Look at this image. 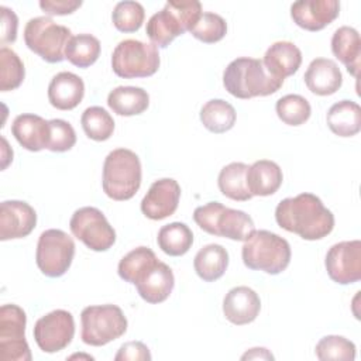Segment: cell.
<instances>
[{
  "mask_svg": "<svg viewBox=\"0 0 361 361\" xmlns=\"http://www.w3.org/2000/svg\"><path fill=\"white\" fill-rule=\"evenodd\" d=\"M275 220L283 230L309 241L320 240L334 228L333 213L320 197L307 192L281 200L275 209Z\"/></svg>",
  "mask_w": 361,
  "mask_h": 361,
  "instance_id": "6da1fadb",
  "label": "cell"
},
{
  "mask_svg": "<svg viewBox=\"0 0 361 361\" xmlns=\"http://www.w3.org/2000/svg\"><path fill=\"white\" fill-rule=\"evenodd\" d=\"M283 80L274 78L264 62L257 58H237L231 61L223 73L226 90L237 99L269 96L278 92Z\"/></svg>",
  "mask_w": 361,
  "mask_h": 361,
  "instance_id": "7a4b0ae2",
  "label": "cell"
},
{
  "mask_svg": "<svg viewBox=\"0 0 361 361\" xmlns=\"http://www.w3.org/2000/svg\"><path fill=\"white\" fill-rule=\"evenodd\" d=\"M289 243L268 230H254L244 241L241 257L247 268L278 275L285 271L290 262Z\"/></svg>",
  "mask_w": 361,
  "mask_h": 361,
  "instance_id": "3957f363",
  "label": "cell"
},
{
  "mask_svg": "<svg viewBox=\"0 0 361 361\" xmlns=\"http://www.w3.org/2000/svg\"><path fill=\"white\" fill-rule=\"evenodd\" d=\"M200 16V1H168L161 11L151 16L145 31L154 45L166 48L176 37L190 32Z\"/></svg>",
  "mask_w": 361,
  "mask_h": 361,
  "instance_id": "277c9868",
  "label": "cell"
},
{
  "mask_svg": "<svg viewBox=\"0 0 361 361\" xmlns=\"http://www.w3.org/2000/svg\"><path fill=\"white\" fill-rule=\"evenodd\" d=\"M103 192L113 200L131 199L141 186V162L138 155L127 148L107 154L103 164Z\"/></svg>",
  "mask_w": 361,
  "mask_h": 361,
  "instance_id": "5b68a950",
  "label": "cell"
},
{
  "mask_svg": "<svg viewBox=\"0 0 361 361\" xmlns=\"http://www.w3.org/2000/svg\"><path fill=\"white\" fill-rule=\"evenodd\" d=\"M193 220L203 231L234 241H245L255 230L252 219L245 212L226 207L220 202L196 207Z\"/></svg>",
  "mask_w": 361,
  "mask_h": 361,
  "instance_id": "8992f818",
  "label": "cell"
},
{
  "mask_svg": "<svg viewBox=\"0 0 361 361\" xmlns=\"http://www.w3.org/2000/svg\"><path fill=\"white\" fill-rule=\"evenodd\" d=\"M80 338L87 345L100 347L127 331V319L117 305L87 306L80 313Z\"/></svg>",
  "mask_w": 361,
  "mask_h": 361,
  "instance_id": "52a82bcc",
  "label": "cell"
},
{
  "mask_svg": "<svg viewBox=\"0 0 361 361\" xmlns=\"http://www.w3.org/2000/svg\"><path fill=\"white\" fill-rule=\"evenodd\" d=\"M71 34L68 27L42 16L28 20L24 28V41L28 49L45 62L58 63L65 59V48L72 37Z\"/></svg>",
  "mask_w": 361,
  "mask_h": 361,
  "instance_id": "ba28073f",
  "label": "cell"
},
{
  "mask_svg": "<svg viewBox=\"0 0 361 361\" xmlns=\"http://www.w3.org/2000/svg\"><path fill=\"white\" fill-rule=\"evenodd\" d=\"M159 62L157 45L138 39L120 41L111 55L113 72L124 79L152 76L158 71Z\"/></svg>",
  "mask_w": 361,
  "mask_h": 361,
  "instance_id": "9c48e42d",
  "label": "cell"
},
{
  "mask_svg": "<svg viewBox=\"0 0 361 361\" xmlns=\"http://www.w3.org/2000/svg\"><path fill=\"white\" fill-rule=\"evenodd\" d=\"M73 255L75 243L65 231L49 228L41 233L37 244L35 261L45 276H62L69 269Z\"/></svg>",
  "mask_w": 361,
  "mask_h": 361,
  "instance_id": "30bf717a",
  "label": "cell"
},
{
  "mask_svg": "<svg viewBox=\"0 0 361 361\" xmlns=\"http://www.w3.org/2000/svg\"><path fill=\"white\" fill-rule=\"evenodd\" d=\"M25 312L14 305L0 307V360L30 361L31 351L25 340Z\"/></svg>",
  "mask_w": 361,
  "mask_h": 361,
  "instance_id": "8fae6325",
  "label": "cell"
},
{
  "mask_svg": "<svg viewBox=\"0 0 361 361\" xmlns=\"http://www.w3.org/2000/svg\"><path fill=\"white\" fill-rule=\"evenodd\" d=\"M72 234L93 251H107L116 243V231L96 207L78 209L69 221Z\"/></svg>",
  "mask_w": 361,
  "mask_h": 361,
  "instance_id": "7c38bea8",
  "label": "cell"
},
{
  "mask_svg": "<svg viewBox=\"0 0 361 361\" xmlns=\"http://www.w3.org/2000/svg\"><path fill=\"white\" fill-rule=\"evenodd\" d=\"M75 334V320L71 312L56 309L39 317L34 326V338L44 353H58L68 347Z\"/></svg>",
  "mask_w": 361,
  "mask_h": 361,
  "instance_id": "4fadbf2b",
  "label": "cell"
},
{
  "mask_svg": "<svg viewBox=\"0 0 361 361\" xmlns=\"http://www.w3.org/2000/svg\"><path fill=\"white\" fill-rule=\"evenodd\" d=\"M331 281L348 285L361 279V241H340L330 247L324 259Z\"/></svg>",
  "mask_w": 361,
  "mask_h": 361,
  "instance_id": "5bb4252c",
  "label": "cell"
},
{
  "mask_svg": "<svg viewBox=\"0 0 361 361\" xmlns=\"http://www.w3.org/2000/svg\"><path fill=\"white\" fill-rule=\"evenodd\" d=\"M179 199V183L172 178H162L149 186L141 200V212L151 220H162L176 212Z\"/></svg>",
  "mask_w": 361,
  "mask_h": 361,
  "instance_id": "9a60e30c",
  "label": "cell"
},
{
  "mask_svg": "<svg viewBox=\"0 0 361 361\" xmlns=\"http://www.w3.org/2000/svg\"><path fill=\"white\" fill-rule=\"evenodd\" d=\"M37 224V213L21 200H4L0 204V240L27 237Z\"/></svg>",
  "mask_w": 361,
  "mask_h": 361,
  "instance_id": "2e32d148",
  "label": "cell"
},
{
  "mask_svg": "<svg viewBox=\"0 0 361 361\" xmlns=\"http://www.w3.org/2000/svg\"><path fill=\"white\" fill-rule=\"evenodd\" d=\"M340 13L337 0H302L290 6L293 23L307 31H320L331 24Z\"/></svg>",
  "mask_w": 361,
  "mask_h": 361,
  "instance_id": "e0dca14e",
  "label": "cell"
},
{
  "mask_svg": "<svg viewBox=\"0 0 361 361\" xmlns=\"http://www.w3.org/2000/svg\"><path fill=\"white\" fill-rule=\"evenodd\" d=\"M138 295L147 303H161L169 298L175 286L172 269L162 261H155L134 283Z\"/></svg>",
  "mask_w": 361,
  "mask_h": 361,
  "instance_id": "ac0fdd59",
  "label": "cell"
},
{
  "mask_svg": "<svg viewBox=\"0 0 361 361\" xmlns=\"http://www.w3.org/2000/svg\"><path fill=\"white\" fill-rule=\"evenodd\" d=\"M259 310V296L254 289L248 286H235L230 289L223 299V313L226 319L235 326L254 322Z\"/></svg>",
  "mask_w": 361,
  "mask_h": 361,
  "instance_id": "d6986e66",
  "label": "cell"
},
{
  "mask_svg": "<svg viewBox=\"0 0 361 361\" xmlns=\"http://www.w3.org/2000/svg\"><path fill=\"white\" fill-rule=\"evenodd\" d=\"M11 134L21 147L37 152L48 148L49 142V121L41 116L24 113L17 116L11 124Z\"/></svg>",
  "mask_w": 361,
  "mask_h": 361,
  "instance_id": "ffe728a7",
  "label": "cell"
},
{
  "mask_svg": "<svg viewBox=\"0 0 361 361\" xmlns=\"http://www.w3.org/2000/svg\"><path fill=\"white\" fill-rule=\"evenodd\" d=\"M305 83L307 89L317 96H330L343 85V75L337 63L327 58L313 59L306 72Z\"/></svg>",
  "mask_w": 361,
  "mask_h": 361,
  "instance_id": "44dd1931",
  "label": "cell"
},
{
  "mask_svg": "<svg viewBox=\"0 0 361 361\" xmlns=\"http://www.w3.org/2000/svg\"><path fill=\"white\" fill-rule=\"evenodd\" d=\"M85 83L72 72L56 73L48 85V100L58 110H72L83 99Z\"/></svg>",
  "mask_w": 361,
  "mask_h": 361,
  "instance_id": "7402d4cb",
  "label": "cell"
},
{
  "mask_svg": "<svg viewBox=\"0 0 361 361\" xmlns=\"http://www.w3.org/2000/svg\"><path fill=\"white\" fill-rule=\"evenodd\" d=\"M262 62L274 78L283 80L299 69L302 52L290 41H276L267 49Z\"/></svg>",
  "mask_w": 361,
  "mask_h": 361,
  "instance_id": "603a6c76",
  "label": "cell"
},
{
  "mask_svg": "<svg viewBox=\"0 0 361 361\" xmlns=\"http://www.w3.org/2000/svg\"><path fill=\"white\" fill-rule=\"evenodd\" d=\"M282 180V169L274 161L258 159L248 166L247 186L252 196L274 195L281 188Z\"/></svg>",
  "mask_w": 361,
  "mask_h": 361,
  "instance_id": "cb8c5ba5",
  "label": "cell"
},
{
  "mask_svg": "<svg viewBox=\"0 0 361 361\" xmlns=\"http://www.w3.org/2000/svg\"><path fill=\"white\" fill-rule=\"evenodd\" d=\"M333 55L345 65L348 73L354 78L358 76L360 58H361V39L355 28L343 25L337 28L331 37Z\"/></svg>",
  "mask_w": 361,
  "mask_h": 361,
  "instance_id": "d4e9b609",
  "label": "cell"
},
{
  "mask_svg": "<svg viewBox=\"0 0 361 361\" xmlns=\"http://www.w3.org/2000/svg\"><path fill=\"white\" fill-rule=\"evenodd\" d=\"M331 133L338 137H353L361 130V107L353 100L334 103L326 116Z\"/></svg>",
  "mask_w": 361,
  "mask_h": 361,
  "instance_id": "484cf974",
  "label": "cell"
},
{
  "mask_svg": "<svg viewBox=\"0 0 361 361\" xmlns=\"http://www.w3.org/2000/svg\"><path fill=\"white\" fill-rule=\"evenodd\" d=\"M193 267L200 279L214 282L224 275L228 267V252L220 244H207L195 255Z\"/></svg>",
  "mask_w": 361,
  "mask_h": 361,
  "instance_id": "4316f807",
  "label": "cell"
},
{
  "mask_svg": "<svg viewBox=\"0 0 361 361\" xmlns=\"http://www.w3.org/2000/svg\"><path fill=\"white\" fill-rule=\"evenodd\" d=\"M107 104L118 116H137L149 106V94L142 87L117 86L107 96Z\"/></svg>",
  "mask_w": 361,
  "mask_h": 361,
  "instance_id": "83f0119b",
  "label": "cell"
},
{
  "mask_svg": "<svg viewBox=\"0 0 361 361\" xmlns=\"http://www.w3.org/2000/svg\"><path fill=\"white\" fill-rule=\"evenodd\" d=\"M247 171L248 165L244 162H231L223 166L217 178L220 192L231 200H250L252 195L250 193L247 186Z\"/></svg>",
  "mask_w": 361,
  "mask_h": 361,
  "instance_id": "f1b7e54d",
  "label": "cell"
},
{
  "mask_svg": "<svg viewBox=\"0 0 361 361\" xmlns=\"http://www.w3.org/2000/svg\"><path fill=\"white\" fill-rule=\"evenodd\" d=\"M235 109L223 99H212L200 109V121L209 131L221 134L231 130L235 124Z\"/></svg>",
  "mask_w": 361,
  "mask_h": 361,
  "instance_id": "f546056e",
  "label": "cell"
},
{
  "mask_svg": "<svg viewBox=\"0 0 361 361\" xmlns=\"http://www.w3.org/2000/svg\"><path fill=\"white\" fill-rule=\"evenodd\" d=\"M157 243L166 255L180 257L190 250L193 244V233L185 223L173 221L159 228Z\"/></svg>",
  "mask_w": 361,
  "mask_h": 361,
  "instance_id": "4dcf8cb0",
  "label": "cell"
},
{
  "mask_svg": "<svg viewBox=\"0 0 361 361\" xmlns=\"http://www.w3.org/2000/svg\"><path fill=\"white\" fill-rule=\"evenodd\" d=\"M100 55V41L92 34L71 37L65 48V58L78 68H89Z\"/></svg>",
  "mask_w": 361,
  "mask_h": 361,
  "instance_id": "1f68e13d",
  "label": "cell"
},
{
  "mask_svg": "<svg viewBox=\"0 0 361 361\" xmlns=\"http://www.w3.org/2000/svg\"><path fill=\"white\" fill-rule=\"evenodd\" d=\"M158 261L155 252L148 247H137L124 255L118 262V276L128 282L135 283L138 278L155 262Z\"/></svg>",
  "mask_w": 361,
  "mask_h": 361,
  "instance_id": "d6a6232c",
  "label": "cell"
},
{
  "mask_svg": "<svg viewBox=\"0 0 361 361\" xmlns=\"http://www.w3.org/2000/svg\"><path fill=\"white\" fill-rule=\"evenodd\" d=\"M80 124L85 134L93 141H106L114 131V120L100 106L87 107L80 117Z\"/></svg>",
  "mask_w": 361,
  "mask_h": 361,
  "instance_id": "836d02e7",
  "label": "cell"
},
{
  "mask_svg": "<svg viewBox=\"0 0 361 361\" xmlns=\"http://www.w3.org/2000/svg\"><path fill=\"white\" fill-rule=\"evenodd\" d=\"M0 90L8 92L17 89L25 76L24 63L20 56L10 48H0Z\"/></svg>",
  "mask_w": 361,
  "mask_h": 361,
  "instance_id": "e575fe53",
  "label": "cell"
},
{
  "mask_svg": "<svg viewBox=\"0 0 361 361\" xmlns=\"http://www.w3.org/2000/svg\"><path fill=\"white\" fill-rule=\"evenodd\" d=\"M275 110L278 117L288 126H300L306 123L312 114L310 103L300 94H286L281 97Z\"/></svg>",
  "mask_w": 361,
  "mask_h": 361,
  "instance_id": "d590c367",
  "label": "cell"
},
{
  "mask_svg": "<svg viewBox=\"0 0 361 361\" xmlns=\"http://www.w3.org/2000/svg\"><path fill=\"white\" fill-rule=\"evenodd\" d=\"M314 353L322 361H353L355 358V344L343 336H324L316 344Z\"/></svg>",
  "mask_w": 361,
  "mask_h": 361,
  "instance_id": "8d00e7d4",
  "label": "cell"
},
{
  "mask_svg": "<svg viewBox=\"0 0 361 361\" xmlns=\"http://www.w3.org/2000/svg\"><path fill=\"white\" fill-rule=\"evenodd\" d=\"M144 17L145 11L141 3L131 0L117 3L111 13L113 24L121 32L138 31L144 23Z\"/></svg>",
  "mask_w": 361,
  "mask_h": 361,
  "instance_id": "74e56055",
  "label": "cell"
},
{
  "mask_svg": "<svg viewBox=\"0 0 361 361\" xmlns=\"http://www.w3.org/2000/svg\"><path fill=\"white\" fill-rule=\"evenodd\" d=\"M227 32V23L226 20L216 14V13H202L199 21L190 30V34L204 42V44H214L224 38Z\"/></svg>",
  "mask_w": 361,
  "mask_h": 361,
  "instance_id": "f35d334b",
  "label": "cell"
},
{
  "mask_svg": "<svg viewBox=\"0 0 361 361\" xmlns=\"http://www.w3.org/2000/svg\"><path fill=\"white\" fill-rule=\"evenodd\" d=\"M76 144V133L73 127L61 118L49 120V142L48 148L52 152L69 151Z\"/></svg>",
  "mask_w": 361,
  "mask_h": 361,
  "instance_id": "ab89813d",
  "label": "cell"
},
{
  "mask_svg": "<svg viewBox=\"0 0 361 361\" xmlns=\"http://www.w3.org/2000/svg\"><path fill=\"white\" fill-rule=\"evenodd\" d=\"M116 361H149L151 354L148 347L141 341L124 343L114 357Z\"/></svg>",
  "mask_w": 361,
  "mask_h": 361,
  "instance_id": "60d3db41",
  "label": "cell"
},
{
  "mask_svg": "<svg viewBox=\"0 0 361 361\" xmlns=\"http://www.w3.org/2000/svg\"><path fill=\"white\" fill-rule=\"evenodd\" d=\"M0 11H1V45H4L7 42L16 41L18 18L16 13L6 6H1Z\"/></svg>",
  "mask_w": 361,
  "mask_h": 361,
  "instance_id": "b9f144b4",
  "label": "cell"
},
{
  "mask_svg": "<svg viewBox=\"0 0 361 361\" xmlns=\"http://www.w3.org/2000/svg\"><path fill=\"white\" fill-rule=\"evenodd\" d=\"M82 6L79 0H41L39 7L49 16H66Z\"/></svg>",
  "mask_w": 361,
  "mask_h": 361,
  "instance_id": "7bdbcfd3",
  "label": "cell"
},
{
  "mask_svg": "<svg viewBox=\"0 0 361 361\" xmlns=\"http://www.w3.org/2000/svg\"><path fill=\"white\" fill-rule=\"evenodd\" d=\"M241 360H274V355L264 347H255L243 354Z\"/></svg>",
  "mask_w": 361,
  "mask_h": 361,
  "instance_id": "ee69618b",
  "label": "cell"
}]
</instances>
